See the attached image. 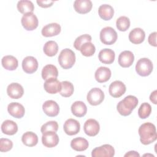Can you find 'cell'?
<instances>
[{
  "label": "cell",
  "mask_w": 157,
  "mask_h": 157,
  "mask_svg": "<svg viewBox=\"0 0 157 157\" xmlns=\"http://www.w3.org/2000/svg\"><path fill=\"white\" fill-rule=\"evenodd\" d=\"M156 94H157V91L155 90L154 91H153L151 93V94L150 96V100L154 104H157V102H156Z\"/></svg>",
  "instance_id": "b9f144b4"
},
{
  "label": "cell",
  "mask_w": 157,
  "mask_h": 157,
  "mask_svg": "<svg viewBox=\"0 0 157 157\" xmlns=\"http://www.w3.org/2000/svg\"><path fill=\"white\" fill-rule=\"evenodd\" d=\"M43 50L47 56L50 57L53 56L58 53V45L56 42L49 40L44 44Z\"/></svg>",
  "instance_id": "1f68e13d"
},
{
  "label": "cell",
  "mask_w": 157,
  "mask_h": 157,
  "mask_svg": "<svg viewBox=\"0 0 157 157\" xmlns=\"http://www.w3.org/2000/svg\"><path fill=\"white\" fill-rule=\"evenodd\" d=\"M138 102V99L136 96L128 95L118 103L117 111L121 115L125 117L129 115L137 105Z\"/></svg>",
  "instance_id": "7a4b0ae2"
},
{
  "label": "cell",
  "mask_w": 157,
  "mask_h": 157,
  "mask_svg": "<svg viewBox=\"0 0 157 157\" xmlns=\"http://www.w3.org/2000/svg\"><path fill=\"white\" fill-rule=\"evenodd\" d=\"M89 146L88 140L83 137H76L71 142V147L77 151H83L86 150Z\"/></svg>",
  "instance_id": "d4e9b609"
},
{
  "label": "cell",
  "mask_w": 157,
  "mask_h": 157,
  "mask_svg": "<svg viewBox=\"0 0 157 157\" xmlns=\"http://www.w3.org/2000/svg\"><path fill=\"white\" fill-rule=\"evenodd\" d=\"M42 77L44 80H47L50 78H57L58 71L56 67L53 64H47L45 66L42 70Z\"/></svg>",
  "instance_id": "f1b7e54d"
},
{
  "label": "cell",
  "mask_w": 157,
  "mask_h": 157,
  "mask_svg": "<svg viewBox=\"0 0 157 157\" xmlns=\"http://www.w3.org/2000/svg\"><path fill=\"white\" fill-rule=\"evenodd\" d=\"M83 129L86 135L93 137L96 136L99 133L100 126L98 121L91 118L85 121L83 126Z\"/></svg>",
  "instance_id": "7c38bea8"
},
{
  "label": "cell",
  "mask_w": 157,
  "mask_h": 157,
  "mask_svg": "<svg viewBox=\"0 0 157 157\" xmlns=\"http://www.w3.org/2000/svg\"><path fill=\"white\" fill-rule=\"evenodd\" d=\"M21 141L26 146L34 147L38 143V137L34 132L28 131L23 134Z\"/></svg>",
  "instance_id": "f546056e"
},
{
  "label": "cell",
  "mask_w": 157,
  "mask_h": 157,
  "mask_svg": "<svg viewBox=\"0 0 157 157\" xmlns=\"http://www.w3.org/2000/svg\"><path fill=\"white\" fill-rule=\"evenodd\" d=\"M126 90L125 85L120 80H115L110 83L109 88V92L111 96L118 98L123 95Z\"/></svg>",
  "instance_id": "9c48e42d"
},
{
  "label": "cell",
  "mask_w": 157,
  "mask_h": 157,
  "mask_svg": "<svg viewBox=\"0 0 157 157\" xmlns=\"http://www.w3.org/2000/svg\"><path fill=\"white\" fill-rule=\"evenodd\" d=\"M80 51L81 53L85 56H91L94 55L96 51V48L94 44L91 42L84 43L80 47Z\"/></svg>",
  "instance_id": "836d02e7"
},
{
  "label": "cell",
  "mask_w": 157,
  "mask_h": 157,
  "mask_svg": "<svg viewBox=\"0 0 157 157\" xmlns=\"http://www.w3.org/2000/svg\"><path fill=\"white\" fill-rule=\"evenodd\" d=\"M42 109L44 112L50 117L57 116L59 112V105L53 100L46 101L42 105Z\"/></svg>",
  "instance_id": "5bb4252c"
},
{
  "label": "cell",
  "mask_w": 157,
  "mask_h": 157,
  "mask_svg": "<svg viewBox=\"0 0 157 157\" xmlns=\"http://www.w3.org/2000/svg\"><path fill=\"white\" fill-rule=\"evenodd\" d=\"M21 23L25 29L27 31H33L38 26L39 21L36 15L31 12L23 15Z\"/></svg>",
  "instance_id": "8992f818"
},
{
  "label": "cell",
  "mask_w": 157,
  "mask_h": 157,
  "mask_svg": "<svg viewBox=\"0 0 157 157\" xmlns=\"http://www.w3.org/2000/svg\"><path fill=\"white\" fill-rule=\"evenodd\" d=\"M145 37L144 31L140 28L133 29L129 34V40L134 44H140L144 42Z\"/></svg>",
  "instance_id": "7402d4cb"
},
{
  "label": "cell",
  "mask_w": 157,
  "mask_h": 157,
  "mask_svg": "<svg viewBox=\"0 0 157 157\" xmlns=\"http://www.w3.org/2000/svg\"><path fill=\"white\" fill-rule=\"evenodd\" d=\"M115 58V54L113 50L110 48H104L101 50L98 55L99 61L103 64H112Z\"/></svg>",
  "instance_id": "44dd1931"
},
{
  "label": "cell",
  "mask_w": 157,
  "mask_h": 157,
  "mask_svg": "<svg viewBox=\"0 0 157 157\" xmlns=\"http://www.w3.org/2000/svg\"><path fill=\"white\" fill-rule=\"evenodd\" d=\"M156 32H153L151 33L148 38V41L150 45L153 46V47H156Z\"/></svg>",
  "instance_id": "60d3db41"
},
{
  "label": "cell",
  "mask_w": 157,
  "mask_h": 157,
  "mask_svg": "<svg viewBox=\"0 0 157 157\" xmlns=\"http://www.w3.org/2000/svg\"><path fill=\"white\" fill-rule=\"evenodd\" d=\"M1 131L5 134L12 136L18 131V126L13 121L7 120L2 123Z\"/></svg>",
  "instance_id": "4316f807"
},
{
  "label": "cell",
  "mask_w": 157,
  "mask_h": 157,
  "mask_svg": "<svg viewBox=\"0 0 157 157\" xmlns=\"http://www.w3.org/2000/svg\"><path fill=\"white\" fill-rule=\"evenodd\" d=\"M71 112L74 115L77 117H82L87 112V107L85 104L80 101L74 102L71 105Z\"/></svg>",
  "instance_id": "cb8c5ba5"
},
{
  "label": "cell",
  "mask_w": 157,
  "mask_h": 157,
  "mask_svg": "<svg viewBox=\"0 0 157 157\" xmlns=\"http://www.w3.org/2000/svg\"><path fill=\"white\" fill-rule=\"evenodd\" d=\"M75 62V55L74 52L69 49L65 48L61 50L58 56V63L64 69L71 68Z\"/></svg>",
  "instance_id": "3957f363"
},
{
  "label": "cell",
  "mask_w": 157,
  "mask_h": 157,
  "mask_svg": "<svg viewBox=\"0 0 157 157\" xmlns=\"http://www.w3.org/2000/svg\"><path fill=\"white\" fill-rule=\"evenodd\" d=\"M151 112V106L147 102L142 103L139 110L138 115L141 119H145L148 117Z\"/></svg>",
  "instance_id": "d590c367"
},
{
  "label": "cell",
  "mask_w": 157,
  "mask_h": 157,
  "mask_svg": "<svg viewBox=\"0 0 157 157\" xmlns=\"http://www.w3.org/2000/svg\"><path fill=\"white\" fill-rule=\"evenodd\" d=\"M99 37L102 43L110 45L113 44L117 41L118 36L113 28L107 26L101 29Z\"/></svg>",
  "instance_id": "5b68a950"
},
{
  "label": "cell",
  "mask_w": 157,
  "mask_h": 157,
  "mask_svg": "<svg viewBox=\"0 0 157 157\" xmlns=\"http://www.w3.org/2000/svg\"><path fill=\"white\" fill-rule=\"evenodd\" d=\"M124 156H140V155L136 151H130L124 155Z\"/></svg>",
  "instance_id": "7bdbcfd3"
},
{
  "label": "cell",
  "mask_w": 157,
  "mask_h": 157,
  "mask_svg": "<svg viewBox=\"0 0 157 157\" xmlns=\"http://www.w3.org/2000/svg\"><path fill=\"white\" fill-rule=\"evenodd\" d=\"M91 40H92L91 36L89 34H85L81 35V36H78V37H77L76 39L75 40V41L74 42V47L76 50H80L81 46L84 43L88 42H91Z\"/></svg>",
  "instance_id": "8d00e7d4"
},
{
  "label": "cell",
  "mask_w": 157,
  "mask_h": 157,
  "mask_svg": "<svg viewBox=\"0 0 157 157\" xmlns=\"http://www.w3.org/2000/svg\"><path fill=\"white\" fill-rule=\"evenodd\" d=\"M61 26L56 23H52L44 26L42 29L43 36L48 37L58 35L61 32Z\"/></svg>",
  "instance_id": "ffe728a7"
},
{
  "label": "cell",
  "mask_w": 157,
  "mask_h": 157,
  "mask_svg": "<svg viewBox=\"0 0 157 157\" xmlns=\"http://www.w3.org/2000/svg\"><path fill=\"white\" fill-rule=\"evenodd\" d=\"M44 90L50 94H56L61 91V82L56 78H50L45 80L44 84Z\"/></svg>",
  "instance_id": "9a60e30c"
},
{
  "label": "cell",
  "mask_w": 157,
  "mask_h": 157,
  "mask_svg": "<svg viewBox=\"0 0 157 157\" xmlns=\"http://www.w3.org/2000/svg\"><path fill=\"white\" fill-rule=\"evenodd\" d=\"M116 26L119 31H126L130 26V20L126 16H121L117 20Z\"/></svg>",
  "instance_id": "e575fe53"
},
{
  "label": "cell",
  "mask_w": 157,
  "mask_h": 157,
  "mask_svg": "<svg viewBox=\"0 0 157 157\" xmlns=\"http://www.w3.org/2000/svg\"><path fill=\"white\" fill-rule=\"evenodd\" d=\"M140 140L144 145H148L156 140L157 134L155 126L150 122L143 123L139 128Z\"/></svg>",
  "instance_id": "6da1fadb"
},
{
  "label": "cell",
  "mask_w": 157,
  "mask_h": 157,
  "mask_svg": "<svg viewBox=\"0 0 157 157\" xmlns=\"http://www.w3.org/2000/svg\"><path fill=\"white\" fill-rule=\"evenodd\" d=\"M153 69L151 61L147 58H140L138 60L136 65V71L137 73L142 77L149 75Z\"/></svg>",
  "instance_id": "277c9868"
},
{
  "label": "cell",
  "mask_w": 157,
  "mask_h": 157,
  "mask_svg": "<svg viewBox=\"0 0 157 157\" xmlns=\"http://www.w3.org/2000/svg\"><path fill=\"white\" fill-rule=\"evenodd\" d=\"M2 66L3 67L8 71L15 70L18 65L17 59L12 55H6L2 58Z\"/></svg>",
  "instance_id": "484cf974"
},
{
  "label": "cell",
  "mask_w": 157,
  "mask_h": 157,
  "mask_svg": "<svg viewBox=\"0 0 157 157\" xmlns=\"http://www.w3.org/2000/svg\"><path fill=\"white\" fill-rule=\"evenodd\" d=\"M134 61V56L132 52L125 50L120 53L118 56V64L122 67H130Z\"/></svg>",
  "instance_id": "d6986e66"
},
{
  "label": "cell",
  "mask_w": 157,
  "mask_h": 157,
  "mask_svg": "<svg viewBox=\"0 0 157 157\" xmlns=\"http://www.w3.org/2000/svg\"><path fill=\"white\" fill-rule=\"evenodd\" d=\"M17 9L18 10L23 14H26L28 13H31L34 10V6L33 3L31 1L28 0H21L19 1L17 3Z\"/></svg>",
  "instance_id": "4dcf8cb0"
},
{
  "label": "cell",
  "mask_w": 157,
  "mask_h": 157,
  "mask_svg": "<svg viewBox=\"0 0 157 157\" xmlns=\"http://www.w3.org/2000/svg\"><path fill=\"white\" fill-rule=\"evenodd\" d=\"M74 88L72 83L69 81H63L61 82V89L59 94L65 98L70 97L74 93Z\"/></svg>",
  "instance_id": "d6a6232c"
},
{
  "label": "cell",
  "mask_w": 157,
  "mask_h": 157,
  "mask_svg": "<svg viewBox=\"0 0 157 157\" xmlns=\"http://www.w3.org/2000/svg\"><path fill=\"white\" fill-rule=\"evenodd\" d=\"M87 101L91 105H98L104 99V93L99 88H93L89 91L86 96Z\"/></svg>",
  "instance_id": "52a82bcc"
},
{
  "label": "cell",
  "mask_w": 157,
  "mask_h": 157,
  "mask_svg": "<svg viewBox=\"0 0 157 157\" xmlns=\"http://www.w3.org/2000/svg\"><path fill=\"white\" fill-rule=\"evenodd\" d=\"M63 129L66 134L69 136H73L77 134L80 131V124L77 120L69 118L64 122Z\"/></svg>",
  "instance_id": "4fadbf2b"
},
{
  "label": "cell",
  "mask_w": 157,
  "mask_h": 157,
  "mask_svg": "<svg viewBox=\"0 0 157 157\" xmlns=\"http://www.w3.org/2000/svg\"><path fill=\"white\" fill-rule=\"evenodd\" d=\"M115 155L113 147L109 144H104L96 147L92 150L91 156L93 157H112Z\"/></svg>",
  "instance_id": "ba28073f"
},
{
  "label": "cell",
  "mask_w": 157,
  "mask_h": 157,
  "mask_svg": "<svg viewBox=\"0 0 157 157\" xmlns=\"http://www.w3.org/2000/svg\"><path fill=\"white\" fill-rule=\"evenodd\" d=\"M38 61L33 56H28L25 57L22 61V68L25 72L27 74H33L38 69Z\"/></svg>",
  "instance_id": "8fae6325"
},
{
  "label": "cell",
  "mask_w": 157,
  "mask_h": 157,
  "mask_svg": "<svg viewBox=\"0 0 157 157\" xmlns=\"http://www.w3.org/2000/svg\"><path fill=\"white\" fill-rule=\"evenodd\" d=\"M9 113L16 118H21L25 115V110L23 105L18 102H11L7 106Z\"/></svg>",
  "instance_id": "ac0fdd59"
},
{
  "label": "cell",
  "mask_w": 157,
  "mask_h": 157,
  "mask_svg": "<svg viewBox=\"0 0 157 157\" xmlns=\"http://www.w3.org/2000/svg\"><path fill=\"white\" fill-rule=\"evenodd\" d=\"M13 142L11 140L6 138L0 139V151L1 152H7L12 149Z\"/></svg>",
  "instance_id": "f35d334b"
},
{
  "label": "cell",
  "mask_w": 157,
  "mask_h": 157,
  "mask_svg": "<svg viewBox=\"0 0 157 157\" xmlns=\"http://www.w3.org/2000/svg\"><path fill=\"white\" fill-rule=\"evenodd\" d=\"M7 93L12 99H19L24 93L23 86L18 83H12L7 88Z\"/></svg>",
  "instance_id": "e0dca14e"
},
{
  "label": "cell",
  "mask_w": 157,
  "mask_h": 157,
  "mask_svg": "<svg viewBox=\"0 0 157 157\" xmlns=\"http://www.w3.org/2000/svg\"><path fill=\"white\" fill-rule=\"evenodd\" d=\"M42 144L48 148H52L56 146L59 142V137L56 132L47 131L42 134Z\"/></svg>",
  "instance_id": "30bf717a"
},
{
  "label": "cell",
  "mask_w": 157,
  "mask_h": 157,
  "mask_svg": "<svg viewBox=\"0 0 157 157\" xmlns=\"http://www.w3.org/2000/svg\"><path fill=\"white\" fill-rule=\"evenodd\" d=\"M93 7L90 0H76L74 2L75 10L80 14H85L90 12Z\"/></svg>",
  "instance_id": "2e32d148"
},
{
  "label": "cell",
  "mask_w": 157,
  "mask_h": 157,
  "mask_svg": "<svg viewBox=\"0 0 157 157\" xmlns=\"http://www.w3.org/2000/svg\"><path fill=\"white\" fill-rule=\"evenodd\" d=\"M39 6L42 7V8H47L49 7H51L53 4L54 3V1H36Z\"/></svg>",
  "instance_id": "ab89813d"
},
{
  "label": "cell",
  "mask_w": 157,
  "mask_h": 157,
  "mask_svg": "<svg viewBox=\"0 0 157 157\" xmlns=\"http://www.w3.org/2000/svg\"><path fill=\"white\" fill-rule=\"evenodd\" d=\"M111 71L107 67H99L95 72L94 77L99 83H104L107 82L111 77Z\"/></svg>",
  "instance_id": "603a6c76"
},
{
  "label": "cell",
  "mask_w": 157,
  "mask_h": 157,
  "mask_svg": "<svg viewBox=\"0 0 157 157\" xmlns=\"http://www.w3.org/2000/svg\"><path fill=\"white\" fill-rule=\"evenodd\" d=\"M58 129V124L56 121H50L44 124L41 128L40 131L42 134L45 133L47 131H54L56 132Z\"/></svg>",
  "instance_id": "74e56055"
},
{
  "label": "cell",
  "mask_w": 157,
  "mask_h": 157,
  "mask_svg": "<svg viewBox=\"0 0 157 157\" xmlns=\"http://www.w3.org/2000/svg\"><path fill=\"white\" fill-rule=\"evenodd\" d=\"M98 14L104 20L107 21L112 19L114 14L113 7L109 4H102L98 9Z\"/></svg>",
  "instance_id": "83f0119b"
}]
</instances>
